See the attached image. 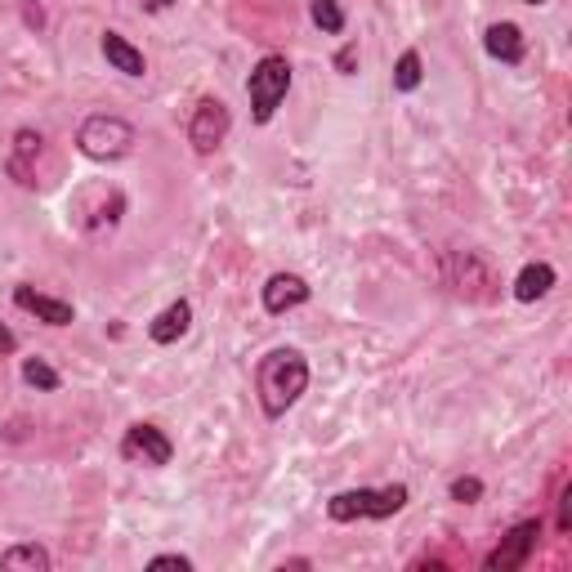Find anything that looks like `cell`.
<instances>
[{
	"label": "cell",
	"instance_id": "cell-10",
	"mask_svg": "<svg viewBox=\"0 0 572 572\" xmlns=\"http://www.w3.org/2000/svg\"><path fill=\"white\" fill-rule=\"evenodd\" d=\"M309 295H314V287L300 274H274L269 282H264V309L291 314V309H300V304H309Z\"/></svg>",
	"mask_w": 572,
	"mask_h": 572
},
{
	"label": "cell",
	"instance_id": "cell-6",
	"mask_svg": "<svg viewBox=\"0 0 572 572\" xmlns=\"http://www.w3.org/2000/svg\"><path fill=\"white\" fill-rule=\"evenodd\" d=\"M72 215L86 233H99V228H117V219L126 215V198L122 188H107V183H94V188H81L72 198Z\"/></svg>",
	"mask_w": 572,
	"mask_h": 572
},
{
	"label": "cell",
	"instance_id": "cell-20",
	"mask_svg": "<svg viewBox=\"0 0 572 572\" xmlns=\"http://www.w3.org/2000/svg\"><path fill=\"white\" fill-rule=\"evenodd\" d=\"M23 380H27L31 390H46V394H54V390L63 385V376H59L46 358H27V363H23Z\"/></svg>",
	"mask_w": 572,
	"mask_h": 572
},
{
	"label": "cell",
	"instance_id": "cell-1",
	"mask_svg": "<svg viewBox=\"0 0 572 572\" xmlns=\"http://www.w3.org/2000/svg\"><path fill=\"white\" fill-rule=\"evenodd\" d=\"M304 390H309V363H304L300 349H274L264 354L259 367H255V394H259V407L269 421L287 416Z\"/></svg>",
	"mask_w": 572,
	"mask_h": 572
},
{
	"label": "cell",
	"instance_id": "cell-5",
	"mask_svg": "<svg viewBox=\"0 0 572 572\" xmlns=\"http://www.w3.org/2000/svg\"><path fill=\"white\" fill-rule=\"evenodd\" d=\"M443 282H447L456 295L479 300V304L497 300V287H501L497 269H492V264H487L479 251H447V255H443Z\"/></svg>",
	"mask_w": 572,
	"mask_h": 572
},
{
	"label": "cell",
	"instance_id": "cell-18",
	"mask_svg": "<svg viewBox=\"0 0 572 572\" xmlns=\"http://www.w3.org/2000/svg\"><path fill=\"white\" fill-rule=\"evenodd\" d=\"M421 81H425L421 54H416V50H403L398 63H394V90H398V94H411V90H421Z\"/></svg>",
	"mask_w": 572,
	"mask_h": 572
},
{
	"label": "cell",
	"instance_id": "cell-15",
	"mask_svg": "<svg viewBox=\"0 0 572 572\" xmlns=\"http://www.w3.org/2000/svg\"><path fill=\"white\" fill-rule=\"evenodd\" d=\"M555 282H559V274L550 269V264H542V259H537V264H523L519 278H514V300H519V304H532V300L550 295Z\"/></svg>",
	"mask_w": 572,
	"mask_h": 572
},
{
	"label": "cell",
	"instance_id": "cell-12",
	"mask_svg": "<svg viewBox=\"0 0 572 572\" xmlns=\"http://www.w3.org/2000/svg\"><path fill=\"white\" fill-rule=\"evenodd\" d=\"M188 327H193V304L175 300V304H166V309L148 322V340H152V345H175V340L188 335Z\"/></svg>",
	"mask_w": 572,
	"mask_h": 572
},
{
	"label": "cell",
	"instance_id": "cell-2",
	"mask_svg": "<svg viewBox=\"0 0 572 572\" xmlns=\"http://www.w3.org/2000/svg\"><path fill=\"white\" fill-rule=\"evenodd\" d=\"M407 483H390V487H349L335 492L327 501V514L335 523H354V519H394L407 506Z\"/></svg>",
	"mask_w": 572,
	"mask_h": 572
},
{
	"label": "cell",
	"instance_id": "cell-25",
	"mask_svg": "<svg viewBox=\"0 0 572 572\" xmlns=\"http://www.w3.org/2000/svg\"><path fill=\"white\" fill-rule=\"evenodd\" d=\"M14 349H18V335H14L5 322H0V358H10Z\"/></svg>",
	"mask_w": 572,
	"mask_h": 572
},
{
	"label": "cell",
	"instance_id": "cell-27",
	"mask_svg": "<svg viewBox=\"0 0 572 572\" xmlns=\"http://www.w3.org/2000/svg\"><path fill=\"white\" fill-rule=\"evenodd\" d=\"M523 5H546V0H523Z\"/></svg>",
	"mask_w": 572,
	"mask_h": 572
},
{
	"label": "cell",
	"instance_id": "cell-17",
	"mask_svg": "<svg viewBox=\"0 0 572 572\" xmlns=\"http://www.w3.org/2000/svg\"><path fill=\"white\" fill-rule=\"evenodd\" d=\"M50 550L46 546H36V542H23V546H10V550H0V568H10V572H18V568H27V572H50Z\"/></svg>",
	"mask_w": 572,
	"mask_h": 572
},
{
	"label": "cell",
	"instance_id": "cell-8",
	"mask_svg": "<svg viewBox=\"0 0 572 572\" xmlns=\"http://www.w3.org/2000/svg\"><path fill=\"white\" fill-rule=\"evenodd\" d=\"M122 456L130 466H152V470H162L170 466V456H175V443L166 438V430H157L152 421H135L122 438Z\"/></svg>",
	"mask_w": 572,
	"mask_h": 572
},
{
	"label": "cell",
	"instance_id": "cell-21",
	"mask_svg": "<svg viewBox=\"0 0 572 572\" xmlns=\"http://www.w3.org/2000/svg\"><path fill=\"white\" fill-rule=\"evenodd\" d=\"M452 501L456 506H474L479 497H483V479H474V474H461V479H452Z\"/></svg>",
	"mask_w": 572,
	"mask_h": 572
},
{
	"label": "cell",
	"instance_id": "cell-3",
	"mask_svg": "<svg viewBox=\"0 0 572 572\" xmlns=\"http://www.w3.org/2000/svg\"><path fill=\"white\" fill-rule=\"evenodd\" d=\"M287 90H291V63H287V54H264V59L251 67V81H246L255 126H269V122L278 117V107H282Z\"/></svg>",
	"mask_w": 572,
	"mask_h": 572
},
{
	"label": "cell",
	"instance_id": "cell-26",
	"mask_svg": "<svg viewBox=\"0 0 572 572\" xmlns=\"http://www.w3.org/2000/svg\"><path fill=\"white\" fill-rule=\"evenodd\" d=\"M143 10H152V14H166V10H175V0H143Z\"/></svg>",
	"mask_w": 572,
	"mask_h": 572
},
{
	"label": "cell",
	"instance_id": "cell-13",
	"mask_svg": "<svg viewBox=\"0 0 572 572\" xmlns=\"http://www.w3.org/2000/svg\"><path fill=\"white\" fill-rule=\"evenodd\" d=\"M483 50H487L492 59H497V63L519 67L523 54H527V41H523V31H519L514 23H492V27L483 31Z\"/></svg>",
	"mask_w": 572,
	"mask_h": 572
},
{
	"label": "cell",
	"instance_id": "cell-7",
	"mask_svg": "<svg viewBox=\"0 0 572 572\" xmlns=\"http://www.w3.org/2000/svg\"><path fill=\"white\" fill-rule=\"evenodd\" d=\"M228 130H233V112H228V103L215 99V94L198 99L193 117H188V143H193V152L206 157V152H215L228 139Z\"/></svg>",
	"mask_w": 572,
	"mask_h": 572
},
{
	"label": "cell",
	"instance_id": "cell-14",
	"mask_svg": "<svg viewBox=\"0 0 572 572\" xmlns=\"http://www.w3.org/2000/svg\"><path fill=\"white\" fill-rule=\"evenodd\" d=\"M99 50H103V59H107V67H112V72H122V76H143V72H148L143 50H139V46H130L122 31H103Z\"/></svg>",
	"mask_w": 572,
	"mask_h": 572
},
{
	"label": "cell",
	"instance_id": "cell-22",
	"mask_svg": "<svg viewBox=\"0 0 572 572\" xmlns=\"http://www.w3.org/2000/svg\"><path fill=\"white\" fill-rule=\"evenodd\" d=\"M148 568H152V572H162V568H179V572H193V559H188V555H157V559H152Z\"/></svg>",
	"mask_w": 572,
	"mask_h": 572
},
{
	"label": "cell",
	"instance_id": "cell-11",
	"mask_svg": "<svg viewBox=\"0 0 572 572\" xmlns=\"http://www.w3.org/2000/svg\"><path fill=\"white\" fill-rule=\"evenodd\" d=\"M14 304H18L23 314L41 318L46 327H67L72 322V304L67 300H54L46 291H36V287H14Z\"/></svg>",
	"mask_w": 572,
	"mask_h": 572
},
{
	"label": "cell",
	"instance_id": "cell-19",
	"mask_svg": "<svg viewBox=\"0 0 572 572\" xmlns=\"http://www.w3.org/2000/svg\"><path fill=\"white\" fill-rule=\"evenodd\" d=\"M309 18H314V27H322L327 36H340L345 31V10H340V0H309Z\"/></svg>",
	"mask_w": 572,
	"mask_h": 572
},
{
	"label": "cell",
	"instance_id": "cell-9",
	"mask_svg": "<svg viewBox=\"0 0 572 572\" xmlns=\"http://www.w3.org/2000/svg\"><path fill=\"white\" fill-rule=\"evenodd\" d=\"M537 542H542V519H523L506 532L501 546L483 559V568L487 572H519L532 559V550H537Z\"/></svg>",
	"mask_w": 572,
	"mask_h": 572
},
{
	"label": "cell",
	"instance_id": "cell-16",
	"mask_svg": "<svg viewBox=\"0 0 572 572\" xmlns=\"http://www.w3.org/2000/svg\"><path fill=\"white\" fill-rule=\"evenodd\" d=\"M41 143H46V139L36 135V130H18V135H14V152H10V162H5V166H10V175H14L23 188L36 183V179H31V162L41 157Z\"/></svg>",
	"mask_w": 572,
	"mask_h": 572
},
{
	"label": "cell",
	"instance_id": "cell-4",
	"mask_svg": "<svg viewBox=\"0 0 572 572\" xmlns=\"http://www.w3.org/2000/svg\"><path fill=\"white\" fill-rule=\"evenodd\" d=\"M76 148L86 152L90 162H122L135 148V126L126 117H112V112H94L76 130Z\"/></svg>",
	"mask_w": 572,
	"mask_h": 572
},
{
	"label": "cell",
	"instance_id": "cell-24",
	"mask_svg": "<svg viewBox=\"0 0 572 572\" xmlns=\"http://www.w3.org/2000/svg\"><path fill=\"white\" fill-rule=\"evenodd\" d=\"M572 527V483L563 487V501H559V532Z\"/></svg>",
	"mask_w": 572,
	"mask_h": 572
},
{
	"label": "cell",
	"instance_id": "cell-23",
	"mask_svg": "<svg viewBox=\"0 0 572 572\" xmlns=\"http://www.w3.org/2000/svg\"><path fill=\"white\" fill-rule=\"evenodd\" d=\"M354 67H358V41H349L345 50H340V54H335V72H340V76H349Z\"/></svg>",
	"mask_w": 572,
	"mask_h": 572
}]
</instances>
